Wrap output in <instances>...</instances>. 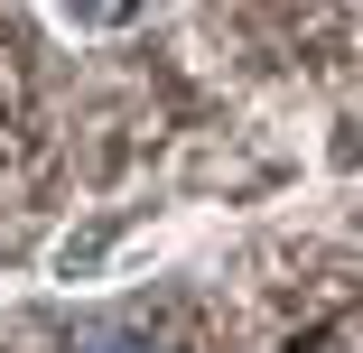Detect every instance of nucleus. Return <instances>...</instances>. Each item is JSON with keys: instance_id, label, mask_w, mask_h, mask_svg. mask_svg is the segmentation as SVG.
Wrapping results in <instances>:
<instances>
[{"instance_id": "1", "label": "nucleus", "mask_w": 363, "mask_h": 353, "mask_svg": "<svg viewBox=\"0 0 363 353\" xmlns=\"http://www.w3.org/2000/svg\"><path fill=\"white\" fill-rule=\"evenodd\" d=\"M140 233H150V204H103V214L65 224L47 242V279L56 289H103V279H121L140 260Z\"/></svg>"}, {"instance_id": "2", "label": "nucleus", "mask_w": 363, "mask_h": 353, "mask_svg": "<svg viewBox=\"0 0 363 353\" xmlns=\"http://www.w3.org/2000/svg\"><path fill=\"white\" fill-rule=\"evenodd\" d=\"M150 0H47V19L65 28V37H112V28H130Z\"/></svg>"}, {"instance_id": "3", "label": "nucleus", "mask_w": 363, "mask_h": 353, "mask_svg": "<svg viewBox=\"0 0 363 353\" xmlns=\"http://www.w3.org/2000/svg\"><path fill=\"white\" fill-rule=\"evenodd\" d=\"M75 353H168V344H159V335H140V325H94Z\"/></svg>"}]
</instances>
